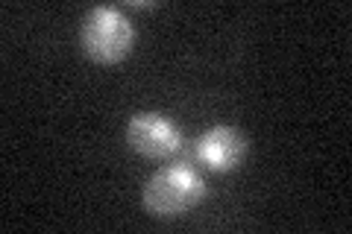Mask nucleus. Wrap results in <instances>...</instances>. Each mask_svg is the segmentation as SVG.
<instances>
[{"label":"nucleus","instance_id":"4","mask_svg":"<svg viewBox=\"0 0 352 234\" xmlns=\"http://www.w3.org/2000/svg\"><path fill=\"white\" fill-rule=\"evenodd\" d=\"M247 138L235 126H212L197 141V159L212 173H232L247 155Z\"/></svg>","mask_w":352,"mask_h":234},{"label":"nucleus","instance_id":"1","mask_svg":"<svg viewBox=\"0 0 352 234\" xmlns=\"http://www.w3.org/2000/svg\"><path fill=\"white\" fill-rule=\"evenodd\" d=\"M135 27L115 6L88 9L80 24V47L97 65H118L132 53Z\"/></svg>","mask_w":352,"mask_h":234},{"label":"nucleus","instance_id":"2","mask_svg":"<svg viewBox=\"0 0 352 234\" xmlns=\"http://www.w3.org/2000/svg\"><path fill=\"white\" fill-rule=\"evenodd\" d=\"M206 196L203 176L185 164H168L144 182V208L153 217L173 220L188 214Z\"/></svg>","mask_w":352,"mask_h":234},{"label":"nucleus","instance_id":"3","mask_svg":"<svg viewBox=\"0 0 352 234\" xmlns=\"http://www.w3.org/2000/svg\"><path fill=\"white\" fill-rule=\"evenodd\" d=\"M126 143L144 159H170L182 150V132L159 111H138L126 124Z\"/></svg>","mask_w":352,"mask_h":234}]
</instances>
